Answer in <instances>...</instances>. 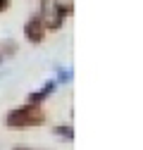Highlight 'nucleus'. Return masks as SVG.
<instances>
[{"instance_id": "obj_1", "label": "nucleus", "mask_w": 143, "mask_h": 150, "mask_svg": "<svg viewBox=\"0 0 143 150\" xmlns=\"http://www.w3.org/2000/svg\"><path fill=\"white\" fill-rule=\"evenodd\" d=\"M5 124L10 129H33V126H41L45 124V112L41 110V105H19L10 110V115L5 117Z\"/></svg>"}, {"instance_id": "obj_2", "label": "nucleus", "mask_w": 143, "mask_h": 150, "mask_svg": "<svg viewBox=\"0 0 143 150\" xmlns=\"http://www.w3.org/2000/svg\"><path fill=\"white\" fill-rule=\"evenodd\" d=\"M72 3H60V0H43V7L38 12V17L43 19L45 29H60L64 17L72 14Z\"/></svg>"}, {"instance_id": "obj_3", "label": "nucleus", "mask_w": 143, "mask_h": 150, "mask_svg": "<svg viewBox=\"0 0 143 150\" xmlns=\"http://www.w3.org/2000/svg\"><path fill=\"white\" fill-rule=\"evenodd\" d=\"M45 24H43V19L38 14H33V17H29L26 19V24H24V38L29 41V43H43V38H45Z\"/></svg>"}, {"instance_id": "obj_4", "label": "nucleus", "mask_w": 143, "mask_h": 150, "mask_svg": "<svg viewBox=\"0 0 143 150\" xmlns=\"http://www.w3.org/2000/svg\"><path fill=\"white\" fill-rule=\"evenodd\" d=\"M55 86H57V81L55 79H50V81H45L38 91H33V93H29V96H26V103L29 105H41L45 98H50L52 96V91H55Z\"/></svg>"}, {"instance_id": "obj_5", "label": "nucleus", "mask_w": 143, "mask_h": 150, "mask_svg": "<svg viewBox=\"0 0 143 150\" xmlns=\"http://www.w3.org/2000/svg\"><path fill=\"white\" fill-rule=\"evenodd\" d=\"M52 134H55L57 138H62V141H72V138H74V129H72L69 124H67V126H64V124H60V126L52 129Z\"/></svg>"}, {"instance_id": "obj_6", "label": "nucleus", "mask_w": 143, "mask_h": 150, "mask_svg": "<svg viewBox=\"0 0 143 150\" xmlns=\"http://www.w3.org/2000/svg\"><path fill=\"white\" fill-rule=\"evenodd\" d=\"M72 79H74V71H72V67H57V83H69Z\"/></svg>"}, {"instance_id": "obj_7", "label": "nucleus", "mask_w": 143, "mask_h": 150, "mask_svg": "<svg viewBox=\"0 0 143 150\" xmlns=\"http://www.w3.org/2000/svg\"><path fill=\"white\" fill-rule=\"evenodd\" d=\"M3 50H12V52H14V50H17V43H14V41H3Z\"/></svg>"}, {"instance_id": "obj_8", "label": "nucleus", "mask_w": 143, "mask_h": 150, "mask_svg": "<svg viewBox=\"0 0 143 150\" xmlns=\"http://www.w3.org/2000/svg\"><path fill=\"white\" fill-rule=\"evenodd\" d=\"M14 150H43V148H29V145H14Z\"/></svg>"}, {"instance_id": "obj_9", "label": "nucleus", "mask_w": 143, "mask_h": 150, "mask_svg": "<svg viewBox=\"0 0 143 150\" xmlns=\"http://www.w3.org/2000/svg\"><path fill=\"white\" fill-rule=\"evenodd\" d=\"M7 7H10V0H0V12L7 10Z\"/></svg>"}]
</instances>
